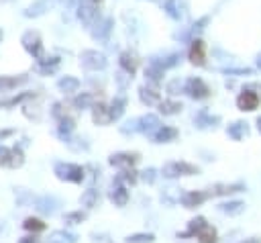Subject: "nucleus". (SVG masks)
Returning a JSON list of instances; mask_svg holds the SVG:
<instances>
[{"label":"nucleus","mask_w":261,"mask_h":243,"mask_svg":"<svg viewBox=\"0 0 261 243\" xmlns=\"http://www.w3.org/2000/svg\"><path fill=\"white\" fill-rule=\"evenodd\" d=\"M198 237H200V243H216V233L208 225L202 231H198Z\"/></svg>","instance_id":"obj_7"},{"label":"nucleus","mask_w":261,"mask_h":243,"mask_svg":"<svg viewBox=\"0 0 261 243\" xmlns=\"http://www.w3.org/2000/svg\"><path fill=\"white\" fill-rule=\"evenodd\" d=\"M174 137H176V131L174 129H161L157 133V139L159 141H168V139H174Z\"/></svg>","instance_id":"obj_13"},{"label":"nucleus","mask_w":261,"mask_h":243,"mask_svg":"<svg viewBox=\"0 0 261 243\" xmlns=\"http://www.w3.org/2000/svg\"><path fill=\"white\" fill-rule=\"evenodd\" d=\"M23 154L19 149H7L0 147V166H9V168H19L23 166Z\"/></svg>","instance_id":"obj_1"},{"label":"nucleus","mask_w":261,"mask_h":243,"mask_svg":"<svg viewBox=\"0 0 261 243\" xmlns=\"http://www.w3.org/2000/svg\"><path fill=\"white\" fill-rule=\"evenodd\" d=\"M161 106H166L164 112H168V114H172V112H176V110L180 108V104H172V102H166V104H161Z\"/></svg>","instance_id":"obj_15"},{"label":"nucleus","mask_w":261,"mask_h":243,"mask_svg":"<svg viewBox=\"0 0 261 243\" xmlns=\"http://www.w3.org/2000/svg\"><path fill=\"white\" fill-rule=\"evenodd\" d=\"M126 198H128V194H126V190L124 188H116L114 192H112V200L116 202V204H126Z\"/></svg>","instance_id":"obj_9"},{"label":"nucleus","mask_w":261,"mask_h":243,"mask_svg":"<svg viewBox=\"0 0 261 243\" xmlns=\"http://www.w3.org/2000/svg\"><path fill=\"white\" fill-rule=\"evenodd\" d=\"M57 174H59V178H66V180H72V182H80L84 178V170L80 166H72V164L57 166Z\"/></svg>","instance_id":"obj_2"},{"label":"nucleus","mask_w":261,"mask_h":243,"mask_svg":"<svg viewBox=\"0 0 261 243\" xmlns=\"http://www.w3.org/2000/svg\"><path fill=\"white\" fill-rule=\"evenodd\" d=\"M82 202H84L86 206H94V202H96V190H88V192L82 196Z\"/></svg>","instance_id":"obj_12"},{"label":"nucleus","mask_w":261,"mask_h":243,"mask_svg":"<svg viewBox=\"0 0 261 243\" xmlns=\"http://www.w3.org/2000/svg\"><path fill=\"white\" fill-rule=\"evenodd\" d=\"M204 198H206V196H204V194H200V192H190V194L184 198V204H186L188 208H194V206H198Z\"/></svg>","instance_id":"obj_6"},{"label":"nucleus","mask_w":261,"mask_h":243,"mask_svg":"<svg viewBox=\"0 0 261 243\" xmlns=\"http://www.w3.org/2000/svg\"><path fill=\"white\" fill-rule=\"evenodd\" d=\"M66 219H68L70 223H74V221H82V219H84V215H80V212H74V215H68Z\"/></svg>","instance_id":"obj_16"},{"label":"nucleus","mask_w":261,"mask_h":243,"mask_svg":"<svg viewBox=\"0 0 261 243\" xmlns=\"http://www.w3.org/2000/svg\"><path fill=\"white\" fill-rule=\"evenodd\" d=\"M0 39H3V31H0Z\"/></svg>","instance_id":"obj_17"},{"label":"nucleus","mask_w":261,"mask_h":243,"mask_svg":"<svg viewBox=\"0 0 261 243\" xmlns=\"http://www.w3.org/2000/svg\"><path fill=\"white\" fill-rule=\"evenodd\" d=\"M237 104H239L241 110H255V108L259 106V96H257L255 92L247 90V92H243V94L237 98Z\"/></svg>","instance_id":"obj_3"},{"label":"nucleus","mask_w":261,"mask_h":243,"mask_svg":"<svg viewBox=\"0 0 261 243\" xmlns=\"http://www.w3.org/2000/svg\"><path fill=\"white\" fill-rule=\"evenodd\" d=\"M135 156H128V154H120V156H114L112 160H110V164L112 166H133L135 164Z\"/></svg>","instance_id":"obj_5"},{"label":"nucleus","mask_w":261,"mask_h":243,"mask_svg":"<svg viewBox=\"0 0 261 243\" xmlns=\"http://www.w3.org/2000/svg\"><path fill=\"white\" fill-rule=\"evenodd\" d=\"M128 241L130 243H149V241H153V235H135V237H128Z\"/></svg>","instance_id":"obj_14"},{"label":"nucleus","mask_w":261,"mask_h":243,"mask_svg":"<svg viewBox=\"0 0 261 243\" xmlns=\"http://www.w3.org/2000/svg\"><path fill=\"white\" fill-rule=\"evenodd\" d=\"M49 243H74V237L72 235H66V233H53L51 235V239H49Z\"/></svg>","instance_id":"obj_10"},{"label":"nucleus","mask_w":261,"mask_h":243,"mask_svg":"<svg viewBox=\"0 0 261 243\" xmlns=\"http://www.w3.org/2000/svg\"><path fill=\"white\" fill-rule=\"evenodd\" d=\"M25 229H29V231H41V229H45V225L39 219H27L25 221Z\"/></svg>","instance_id":"obj_11"},{"label":"nucleus","mask_w":261,"mask_h":243,"mask_svg":"<svg viewBox=\"0 0 261 243\" xmlns=\"http://www.w3.org/2000/svg\"><path fill=\"white\" fill-rule=\"evenodd\" d=\"M21 82H25V78H0V92H3V90H11V88H15Z\"/></svg>","instance_id":"obj_8"},{"label":"nucleus","mask_w":261,"mask_h":243,"mask_svg":"<svg viewBox=\"0 0 261 243\" xmlns=\"http://www.w3.org/2000/svg\"><path fill=\"white\" fill-rule=\"evenodd\" d=\"M190 59H192L194 64H204L206 55H204V43H202V41H196V43L192 45V51H190Z\"/></svg>","instance_id":"obj_4"}]
</instances>
